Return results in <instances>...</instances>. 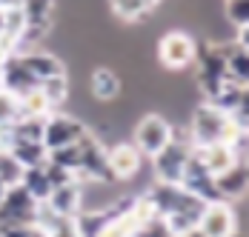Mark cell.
I'll list each match as a JSON object with an SVG mask.
<instances>
[{
    "mask_svg": "<svg viewBox=\"0 0 249 237\" xmlns=\"http://www.w3.org/2000/svg\"><path fill=\"white\" fill-rule=\"evenodd\" d=\"M192 140H189V132L186 129H175L172 126V140L166 143L158 154H152V169H155V177L160 183H180V174L186 166V157L192 154Z\"/></svg>",
    "mask_w": 249,
    "mask_h": 237,
    "instance_id": "2",
    "label": "cell"
},
{
    "mask_svg": "<svg viewBox=\"0 0 249 237\" xmlns=\"http://www.w3.org/2000/svg\"><path fill=\"white\" fill-rule=\"evenodd\" d=\"M83 132H86V126H83L77 118L63 115V112H52V115L43 118V135H40V143L46 146V152H52V149H57V146L77 143Z\"/></svg>",
    "mask_w": 249,
    "mask_h": 237,
    "instance_id": "9",
    "label": "cell"
},
{
    "mask_svg": "<svg viewBox=\"0 0 249 237\" xmlns=\"http://www.w3.org/2000/svg\"><path fill=\"white\" fill-rule=\"evenodd\" d=\"M189 140L192 146H209V143H232L241 132L247 129H238L226 112L215 109L212 103H200L198 109H192V118H189Z\"/></svg>",
    "mask_w": 249,
    "mask_h": 237,
    "instance_id": "1",
    "label": "cell"
},
{
    "mask_svg": "<svg viewBox=\"0 0 249 237\" xmlns=\"http://www.w3.org/2000/svg\"><path fill=\"white\" fill-rule=\"evenodd\" d=\"M46 237H83V235L77 229L75 217H57L49 229H46Z\"/></svg>",
    "mask_w": 249,
    "mask_h": 237,
    "instance_id": "28",
    "label": "cell"
},
{
    "mask_svg": "<svg viewBox=\"0 0 249 237\" xmlns=\"http://www.w3.org/2000/svg\"><path fill=\"white\" fill-rule=\"evenodd\" d=\"M20 174H23V166L9 152H0V180L6 186H18L20 183Z\"/></svg>",
    "mask_w": 249,
    "mask_h": 237,
    "instance_id": "27",
    "label": "cell"
},
{
    "mask_svg": "<svg viewBox=\"0 0 249 237\" xmlns=\"http://www.w3.org/2000/svg\"><path fill=\"white\" fill-rule=\"evenodd\" d=\"M178 186L186 191V194L203 200V203L224 200V197L218 194V189H215V177L209 174V169L200 163V157L195 154V149H192V154L186 157V166H183V174H180V183H178Z\"/></svg>",
    "mask_w": 249,
    "mask_h": 237,
    "instance_id": "8",
    "label": "cell"
},
{
    "mask_svg": "<svg viewBox=\"0 0 249 237\" xmlns=\"http://www.w3.org/2000/svg\"><path fill=\"white\" fill-rule=\"evenodd\" d=\"M20 54V60H23V66L29 69V74L40 83V80H46V77H57V74H66V66H63V60L57 57V54H52V51H37V49H26V51H18Z\"/></svg>",
    "mask_w": 249,
    "mask_h": 237,
    "instance_id": "13",
    "label": "cell"
},
{
    "mask_svg": "<svg viewBox=\"0 0 249 237\" xmlns=\"http://www.w3.org/2000/svg\"><path fill=\"white\" fill-rule=\"evenodd\" d=\"M26 26H37V29H49L52 32V12H54V0H23L20 3Z\"/></svg>",
    "mask_w": 249,
    "mask_h": 237,
    "instance_id": "22",
    "label": "cell"
},
{
    "mask_svg": "<svg viewBox=\"0 0 249 237\" xmlns=\"http://www.w3.org/2000/svg\"><path fill=\"white\" fill-rule=\"evenodd\" d=\"M80 171L77 180L80 183H118L109 171V160H106V143L100 140L95 132H83L80 135Z\"/></svg>",
    "mask_w": 249,
    "mask_h": 237,
    "instance_id": "4",
    "label": "cell"
},
{
    "mask_svg": "<svg viewBox=\"0 0 249 237\" xmlns=\"http://www.w3.org/2000/svg\"><path fill=\"white\" fill-rule=\"evenodd\" d=\"M6 189H9V186H6V183H3V180H0V197H3V194H6Z\"/></svg>",
    "mask_w": 249,
    "mask_h": 237,
    "instance_id": "34",
    "label": "cell"
},
{
    "mask_svg": "<svg viewBox=\"0 0 249 237\" xmlns=\"http://www.w3.org/2000/svg\"><path fill=\"white\" fill-rule=\"evenodd\" d=\"M9 154H12L23 169L43 166V163H46V146L40 140H15V146L9 149Z\"/></svg>",
    "mask_w": 249,
    "mask_h": 237,
    "instance_id": "21",
    "label": "cell"
},
{
    "mask_svg": "<svg viewBox=\"0 0 249 237\" xmlns=\"http://www.w3.org/2000/svg\"><path fill=\"white\" fill-rule=\"evenodd\" d=\"M43 171H46V177H49L52 189H57V186H63V183H72V180H77V174H72V171H66V169L54 166V163H43Z\"/></svg>",
    "mask_w": 249,
    "mask_h": 237,
    "instance_id": "31",
    "label": "cell"
},
{
    "mask_svg": "<svg viewBox=\"0 0 249 237\" xmlns=\"http://www.w3.org/2000/svg\"><path fill=\"white\" fill-rule=\"evenodd\" d=\"M183 237H203V235H200L198 229H189V232H186V235H183Z\"/></svg>",
    "mask_w": 249,
    "mask_h": 237,
    "instance_id": "33",
    "label": "cell"
},
{
    "mask_svg": "<svg viewBox=\"0 0 249 237\" xmlns=\"http://www.w3.org/2000/svg\"><path fill=\"white\" fill-rule=\"evenodd\" d=\"M198 40L195 34L183 32V29H172V32H163L158 37V63L169 71H180L195 66V57H198Z\"/></svg>",
    "mask_w": 249,
    "mask_h": 237,
    "instance_id": "3",
    "label": "cell"
},
{
    "mask_svg": "<svg viewBox=\"0 0 249 237\" xmlns=\"http://www.w3.org/2000/svg\"><path fill=\"white\" fill-rule=\"evenodd\" d=\"M138 229H141V226H138V220L132 217V212L124 209V212L106 214L103 223L98 226V232H95V237H135Z\"/></svg>",
    "mask_w": 249,
    "mask_h": 237,
    "instance_id": "17",
    "label": "cell"
},
{
    "mask_svg": "<svg viewBox=\"0 0 249 237\" xmlns=\"http://www.w3.org/2000/svg\"><path fill=\"white\" fill-rule=\"evenodd\" d=\"M83 197H86L83 183L72 180V183H63V186L52 189V194L43 203H46V209L54 217H77V214L83 212Z\"/></svg>",
    "mask_w": 249,
    "mask_h": 237,
    "instance_id": "11",
    "label": "cell"
},
{
    "mask_svg": "<svg viewBox=\"0 0 249 237\" xmlns=\"http://www.w3.org/2000/svg\"><path fill=\"white\" fill-rule=\"evenodd\" d=\"M195 154L200 157V163L209 169V174L215 177V174H221L224 169H229L232 163H241L238 157H235V152H232V146L229 143H209V146H198L195 149Z\"/></svg>",
    "mask_w": 249,
    "mask_h": 237,
    "instance_id": "16",
    "label": "cell"
},
{
    "mask_svg": "<svg viewBox=\"0 0 249 237\" xmlns=\"http://www.w3.org/2000/svg\"><path fill=\"white\" fill-rule=\"evenodd\" d=\"M89 86H92V95L103 100V103H112L124 95V77L118 71H112L109 66H98L89 77Z\"/></svg>",
    "mask_w": 249,
    "mask_h": 237,
    "instance_id": "15",
    "label": "cell"
},
{
    "mask_svg": "<svg viewBox=\"0 0 249 237\" xmlns=\"http://www.w3.org/2000/svg\"><path fill=\"white\" fill-rule=\"evenodd\" d=\"M18 120V97H12L9 92L0 89V126L15 123Z\"/></svg>",
    "mask_w": 249,
    "mask_h": 237,
    "instance_id": "30",
    "label": "cell"
},
{
    "mask_svg": "<svg viewBox=\"0 0 249 237\" xmlns=\"http://www.w3.org/2000/svg\"><path fill=\"white\" fill-rule=\"evenodd\" d=\"M152 0H109V9L118 20L124 23H135V20H143L152 12Z\"/></svg>",
    "mask_w": 249,
    "mask_h": 237,
    "instance_id": "23",
    "label": "cell"
},
{
    "mask_svg": "<svg viewBox=\"0 0 249 237\" xmlns=\"http://www.w3.org/2000/svg\"><path fill=\"white\" fill-rule=\"evenodd\" d=\"M106 160H109V171L115 180H132L141 171L143 154L132 143H112L106 146Z\"/></svg>",
    "mask_w": 249,
    "mask_h": 237,
    "instance_id": "12",
    "label": "cell"
},
{
    "mask_svg": "<svg viewBox=\"0 0 249 237\" xmlns=\"http://www.w3.org/2000/svg\"><path fill=\"white\" fill-rule=\"evenodd\" d=\"M172 140V123L160 115H143V118L135 123V132H132V146L143 154V157H152L158 154L166 143Z\"/></svg>",
    "mask_w": 249,
    "mask_h": 237,
    "instance_id": "5",
    "label": "cell"
},
{
    "mask_svg": "<svg viewBox=\"0 0 249 237\" xmlns=\"http://www.w3.org/2000/svg\"><path fill=\"white\" fill-rule=\"evenodd\" d=\"M20 186H23V189L29 191V197L37 200V203H43V200L52 194V183H49V177H46V171H43V166L23 169V174H20Z\"/></svg>",
    "mask_w": 249,
    "mask_h": 237,
    "instance_id": "20",
    "label": "cell"
},
{
    "mask_svg": "<svg viewBox=\"0 0 249 237\" xmlns=\"http://www.w3.org/2000/svg\"><path fill=\"white\" fill-rule=\"evenodd\" d=\"M37 89L43 92V97L49 100V106L57 112L66 100H69V77L66 74H57V77H46L37 83Z\"/></svg>",
    "mask_w": 249,
    "mask_h": 237,
    "instance_id": "24",
    "label": "cell"
},
{
    "mask_svg": "<svg viewBox=\"0 0 249 237\" xmlns=\"http://www.w3.org/2000/svg\"><path fill=\"white\" fill-rule=\"evenodd\" d=\"M224 17L232 29L249 26V0H224Z\"/></svg>",
    "mask_w": 249,
    "mask_h": 237,
    "instance_id": "26",
    "label": "cell"
},
{
    "mask_svg": "<svg viewBox=\"0 0 249 237\" xmlns=\"http://www.w3.org/2000/svg\"><path fill=\"white\" fill-rule=\"evenodd\" d=\"M195 229L203 237H235V232H238V214H235V209L226 200L203 203Z\"/></svg>",
    "mask_w": 249,
    "mask_h": 237,
    "instance_id": "6",
    "label": "cell"
},
{
    "mask_svg": "<svg viewBox=\"0 0 249 237\" xmlns=\"http://www.w3.org/2000/svg\"><path fill=\"white\" fill-rule=\"evenodd\" d=\"M46 160L54 163V166H60V169H66V171H72V174H77L80 171V146L77 143L57 146V149L46 152Z\"/></svg>",
    "mask_w": 249,
    "mask_h": 237,
    "instance_id": "25",
    "label": "cell"
},
{
    "mask_svg": "<svg viewBox=\"0 0 249 237\" xmlns=\"http://www.w3.org/2000/svg\"><path fill=\"white\" fill-rule=\"evenodd\" d=\"M35 220H37V200H32L20 183L9 186L0 197V226H23Z\"/></svg>",
    "mask_w": 249,
    "mask_h": 237,
    "instance_id": "7",
    "label": "cell"
},
{
    "mask_svg": "<svg viewBox=\"0 0 249 237\" xmlns=\"http://www.w3.org/2000/svg\"><path fill=\"white\" fill-rule=\"evenodd\" d=\"M23 0H0V9H20Z\"/></svg>",
    "mask_w": 249,
    "mask_h": 237,
    "instance_id": "32",
    "label": "cell"
},
{
    "mask_svg": "<svg viewBox=\"0 0 249 237\" xmlns=\"http://www.w3.org/2000/svg\"><path fill=\"white\" fill-rule=\"evenodd\" d=\"M224 63H226V80H229V83L249 86V49L238 46V43L232 40Z\"/></svg>",
    "mask_w": 249,
    "mask_h": 237,
    "instance_id": "18",
    "label": "cell"
},
{
    "mask_svg": "<svg viewBox=\"0 0 249 237\" xmlns=\"http://www.w3.org/2000/svg\"><path fill=\"white\" fill-rule=\"evenodd\" d=\"M215 189H218V194L224 200H241V197H247V189H249L247 163H232L221 174H215Z\"/></svg>",
    "mask_w": 249,
    "mask_h": 237,
    "instance_id": "14",
    "label": "cell"
},
{
    "mask_svg": "<svg viewBox=\"0 0 249 237\" xmlns=\"http://www.w3.org/2000/svg\"><path fill=\"white\" fill-rule=\"evenodd\" d=\"M37 86V80L29 74V69L23 66L20 54H9L0 60V89L9 92L12 97H23Z\"/></svg>",
    "mask_w": 249,
    "mask_h": 237,
    "instance_id": "10",
    "label": "cell"
},
{
    "mask_svg": "<svg viewBox=\"0 0 249 237\" xmlns=\"http://www.w3.org/2000/svg\"><path fill=\"white\" fill-rule=\"evenodd\" d=\"M206 103H212L215 109H221V112H226V115H232L235 109L249 106L247 103V86H238V83L224 80V86H221L212 97H206Z\"/></svg>",
    "mask_w": 249,
    "mask_h": 237,
    "instance_id": "19",
    "label": "cell"
},
{
    "mask_svg": "<svg viewBox=\"0 0 249 237\" xmlns=\"http://www.w3.org/2000/svg\"><path fill=\"white\" fill-rule=\"evenodd\" d=\"M0 237H46L40 223H23V226H0Z\"/></svg>",
    "mask_w": 249,
    "mask_h": 237,
    "instance_id": "29",
    "label": "cell"
},
{
    "mask_svg": "<svg viewBox=\"0 0 249 237\" xmlns=\"http://www.w3.org/2000/svg\"><path fill=\"white\" fill-rule=\"evenodd\" d=\"M152 3H160V0H152Z\"/></svg>",
    "mask_w": 249,
    "mask_h": 237,
    "instance_id": "35",
    "label": "cell"
}]
</instances>
